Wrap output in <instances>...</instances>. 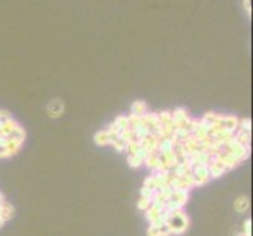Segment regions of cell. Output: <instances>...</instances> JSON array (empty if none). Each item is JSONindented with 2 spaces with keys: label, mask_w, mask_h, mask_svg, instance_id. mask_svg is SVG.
Returning a JSON list of instances; mask_svg holds the SVG:
<instances>
[{
  "label": "cell",
  "mask_w": 253,
  "mask_h": 236,
  "mask_svg": "<svg viewBox=\"0 0 253 236\" xmlns=\"http://www.w3.org/2000/svg\"><path fill=\"white\" fill-rule=\"evenodd\" d=\"M96 142L101 143V145L110 143V134H109V131H104V133H99L98 136H96Z\"/></svg>",
  "instance_id": "3957f363"
},
{
  "label": "cell",
  "mask_w": 253,
  "mask_h": 236,
  "mask_svg": "<svg viewBox=\"0 0 253 236\" xmlns=\"http://www.w3.org/2000/svg\"><path fill=\"white\" fill-rule=\"evenodd\" d=\"M146 113V104L142 102V101H137L134 106H132V115H137V117H143Z\"/></svg>",
  "instance_id": "6da1fadb"
},
{
  "label": "cell",
  "mask_w": 253,
  "mask_h": 236,
  "mask_svg": "<svg viewBox=\"0 0 253 236\" xmlns=\"http://www.w3.org/2000/svg\"><path fill=\"white\" fill-rule=\"evenodd\" d=\"M49 112H50V115H52V117L60 115V113L63 112V104H62V102H58V101H55L54 104H50V106H49Z\"/></svg>",
  "instance_id": "7a4b0ae2"
},
{
  "label": "cell",
  "mask_w": 253,
  "mask_h": 236,
  "mask_svg": "<svg viewBox=\"0 0 253 236\" xmlns=\"http://www.w3.org/2000/svg\"><path fill=\"white\" fill-rule=\"evenodd\" d=\"M244 3H246V10L250 11V5H249V0H244Z\"/></svg>",
  "instance_id": "5b68a950"
},
{
  "label": "cell",
  "mask_w": 253,
  "mask_h": 236,
  "mask_svg": "<svg viewBox=\"0 0 253 236\" xmlns=\"http://www.w3.org/2000/svg\"><path fill=\"white\" fill-rule=\"evenodd\" d=\"M247 206H249V200L246 197L236 200V209H238V211H246Z\"/></svg>",
  "instance_id": "277c9868"
}]
</instances>
